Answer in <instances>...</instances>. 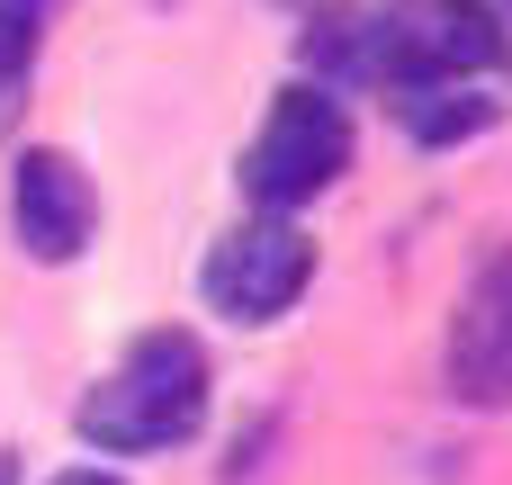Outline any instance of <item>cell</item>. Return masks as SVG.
<instances>
[{
  "label": "cell",
  "mask_w": 512,
  "mask_h": 485,
  "mask_svg": "<svg viewBox=\"0 0 512 485\" xmlns=\"http://www.w3.org/2000/svg\"><path fill=\"white\" fill-rule=\"evenodd\" d=\"M81 441L90 450H117V459H135V450H171V441H189L198 423H207V351L189 342V333H135L126 342V360L81 396Z\"/></svg>",
  "instance_id": "obj_1"
},
{
  "label": "cell",
  "mask_w": 512,
  "mask_h": 485,
  "mask_svg": "<svg viewBox=\"0 0 512 485\" xmlns=\"http://www.w3.org/2000/svg\"><path fill=\"white\" fill-rule=\"evenodd\" d=\"M495 54H504V27H495L486 0H387V9L360 18V63L405 81V90L486 72Z\"/></svg>",
  "instance_id": "obj_2"
},
{
  "label": "cell",
  "mask_w": 512,
  "mask_h": 485,
  "mask_svg": "<svg viewBox=\"0 0 512 485\" xmlns=\"http://www.w3.org/2000/svg\"><path fill=\"white\" fill-rule=\"evenodd\" d=\"M342 171H351V117L324 90H279L270 126L243 153V189L279 216V207H306L315 189H333Z\"/></svg>",
  "instance_id": "obj_3"
},
{
  "label": "cell",
  "mask_w": 512,
  "mask_h": 485,
  "mask_svg": "<svg viewBox=\"0 0 512 485\" xmlns=\"http://www.w3.org/2000/svg\"><path fill=\"white\" fill-rule=\"evenodd\" d=\"M315 279V252L297 225L261 216V225H234L216 252H207V306L234 315V324H270L297 306V288Z\"/></svg>",
  "instance_id": "obj_4"
},
{
  "label": "cell",
  "mask_w": 512,
  "mask_h": 485,
  "mask_svg": "<svg viewBox=\"0 0 512 485\" xmlns=\"http://www.w3.org/2000/svg\"><path fill=\"white\" fill-rule=\"evenodd\" d=\"M450 396L512 405V252H495L450 315Z\"/></svg>",
  "instance_id": "obj_5"
},
{
  "label": "cell",
  "mask_w": 512,
  "mask_h": 485,
  "mask_svg": "<svg viewBox=\"0 0 512 485\" xmlns=\"http://www.w3.org/2000/svg\"><path fill=\"white\" fill-rule=\"evenodd\" d=\"M9 207H18V243H27L36 261H72V252L90 243V225H99V198H90L81 162H72V153H54V144L18 153Z\"/></svg>",
  "instance_id": "obj_6"
},
{
  "label": "cell",
  "mask_w": 512,
  "mask_h": 485,
  "mask_svg": "<svg viewBox=\"0 0 512 485\" xmlns=\"http://www.w3.org/2000/svg\"><path fill=\"white\" fill-rule=\"evenodd\" d=\"M405 126H414L423 144H459V135H486V126H495V99H459L450 81H432V90L405 99Z\"/></svg>",
  "instance_id": "obj_7"
},
{
  "label": "cell",
  "mask_w": 512,
  "mask_h": 485,
  "mask_svg": "<svg viewBox=\"0 0 512 485\" xmlns=\"http://www.w3.org/2000/svg\"><path fill=\"white\" fill-rule=\"evenodd\" d=\"M45 9L54 0H0V126H9V90L27 81L36 45H45Z\"/></svg>",
  "instance_id": "obj_8"
},
{
  "label": "cell",
  "mask_w": 512,
  "mask_h": 485,
  "mask_svg": "<svg viewBox=\"0 0 512 485\" xmlns=\"http://www.w3.org/2000/svg\"><path fill=\"white\" fill-rule=\"evenodd\" d=\"M54 485H117V477H99V468H72V477H54Z\"/></svg>",
  "instance_id": "obj_9"
},
{
  "label": "cell",
  "mask_w": 512,
  "mask_h": 485,
  "mask_svg": "<svg viewBox=\"0 0 512 485\" xmlns=\"http://www.w3.org/2000/svg\"><path fill=\"white\" fill-rule=\"evenodd\" d=\"M0 485H18V459H9V450H0Z\"/></svg>",
  "instance_id": "obj_10"
}]
</instances>
